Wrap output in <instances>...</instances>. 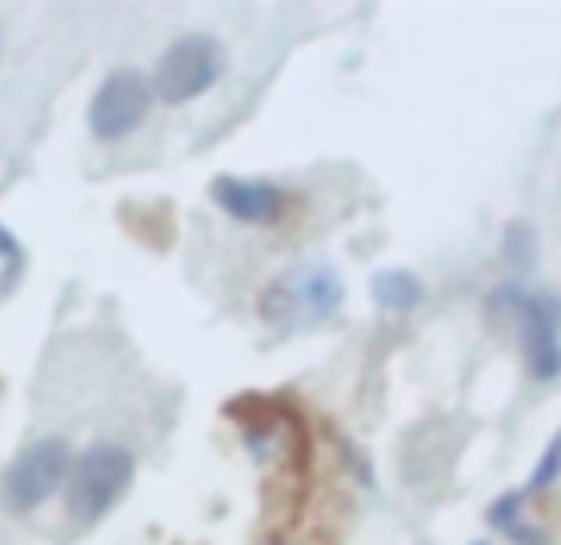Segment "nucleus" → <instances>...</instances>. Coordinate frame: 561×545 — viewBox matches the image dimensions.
<instances>
[{
  "instance_id": "obj_5",
  "label": "nucleus",
  "mask_w": 561,
  "mask_h": 545,
  "mask_svg": "<svg viewBox=\"0 0 561 545\" xmlns=\"http://www.w3.org/2000/svg\"><path fill=\"white\" fill-rule=\"evenodd\" d=\"M69 474V445L60 438L33 441L28 450L12 462L9 477H4V498L12 510H36L41 501L57 493V486Z\"/></svg>"
},
{
  "instance_id": "obj_11",
  "label": "nucleus",
  "mask_w": 561,
  "mask_h": 545,
  "mask_svg": "<svg viewBox=\"0 0 561 545\" xmlns=\"http://www.w3.org/2000/svg\"><path fill=\"white\" fill-rule=\"evenodd\" d=\"M481 545H485V542H481Z\"/></svg>"
},
{
  "instance_id": "obj_6",
  "label": "nucleus",
  "mask_w": 561,
  "mask_h": 545,
  "mask_svg": "<svg viewBox=\"0 0 561 545\" xmlns=\"http://www.w3.org/2000/svg\"><path fill=\"white\" fill-rule=\"evenodd\" d=\"M149 105H152V84L145 81L140 72H133V69L113 72V77L96 89L93 105H89V128H93L101 140H117L145 121Z\"/></svg>"
},
{
  "instance_id": "obj_9",
  "label": "nucleus",
  "mask_w": 561,
  "mask_h": 545,
  "mask_svg": "<svg viewBox=\"0 0 561 545\" xmlns=\"http://www.w3.org/2000/svg\"><path fill=\"white\" fill-rule=\"evenodd\" d=\"M561 474V433L550 441V450H546V457H541L538 465V474H534V481H529V489H541V486H550L553 477Z\"/></svg>"
},
{
  "instance_id": "obj_7",
  "label": "nucleus",
  "mask_w": 561,
  "mask_h": 545,
  "mask_svg": "<svg viewBox=\"0 0 561 545\" xmlns=\"http://www.w3.org/2000/svg\"><path fill=\"white\" fill-rule=\"evenodd\" d=\"M213 201L229 217L249 220V225H270L285 213V189L270 181H241V177H217L213 181Z\"/></svg>"
},
{
  "instance_id": "obj_8",
  "label": "nucleus",
  "mask_w": 561,
  "mask_h": 545,
  "mask_svg": "<svg viewBox=\"0 0 561 545\" xmlns=\"http://www.w3.org/2000/svg\"><path fill=\"white\" fill-rule=\"evenodd\" d=\"M421 297H425L421 281L413 277V273H405V269H386V273L374 277V302L381 305V309H389V314H405Z\"/></svg>"
},
{
  "instance_id": "obj_1",
  "label": "nucleus",
  "mask_w": 561,
  "mask_h": 545,
  "mask_svg": "<svg viewBox=\"0 0 561 545\" xmlns=\"http://www.w3.org/2000/svg\"><path fill=\"white\" fill-rule=\"evenodd\" d=\"M345 302V281L337 269L325 261H301V265L285 269L270 281V289L261 293V317L273 329H313L325 326Z\"/></svg>"
},
{
  "instance_id": "obj_2",
  "label": "nucleus",
  "mask_w": 561,
  "mask_h": 545,
  "mask_svg": "<svg viewBox=\"0 0 561 545\" xmlns=\"http://www.w3.org/2000/svg\"><path fill=\"white\" fill-rule=\"evenodd\" d=\"M493 309H505V314L517 321V333L526 341V357L529 373L538 382H553L561 373V302L550 293H534L526 285H502L493 293Z\"/></svg>"
},
{
  "instance_id": "obj_3",
  "label": "nucleus",
  "mask_w": 561,
  "mask_h": 545,
  "mask_svg": "<svg viewBox=\"0 0 561 545\" xmlns=\"http://www.w3.org/2000/svg\"><path fill=\"white\" fill-rule=\"evenodd\" d=\"M225 72V53L213 36H181L164 48L152 72V93L161 96L164 105H185L193 96H201L205 89L217 84V77Z\"/></svg>"
},
{
  "instance_id": "obj_4",
  "label": "nucleus",
  "mask_w": 561,
  "mask_h": 545,
  "mask_svg": "<svg viewBox=\"0 0 561 545\" xmlns=\"http://www.w3.org/2000/svg\"><path fill=\"white\" fill-rule=\"evenodd\" d=\"M133 481V453L121 445H93L69 481V506L81 522H96Z\"/></svg>"
},
{
  "instance_id": "obj_10",
  "label": "nucleus",
  "mask_w": 561,
  "mask_h": 545,
  "mask_svg": "<svg viewBox=\"0 0 561 545\" xmlns=\"http://www.w3.org/2000/svg\"><path fill=\"white\" fill-rule=\"evenodd\" d=\"M0 257H4V261H16V257H21V249H16V241H12L9 232L0 229Z\"/></svg>"
}]
</instances>
